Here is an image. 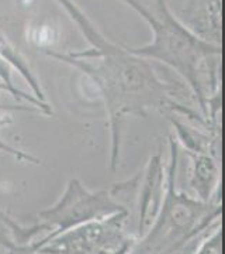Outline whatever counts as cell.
Segmentation results:
<instances>
[{
    "mask_svg": "<svg viewBox=\"0 0 225 254\" xmlns=\"http://www.w3.org/2000/svg\"><path fill=\"white\" fill-rule=\"evenodd\" d=\"M58 1L81 28L90 48L69 54L45 53L81 69L99 89L110 122V167L116 171L121 125L128 116H146V110L152 108H169L181 113L186 109L175 100L176 88L163 82L146 58L108 41L72 0Z\"/></svg>",
    "mask_w": 225,
    "mask_h": 254,
    "instance_id": "obj_1",
    "label": "cell"
},
{
    "mask_svg": "<svg viewBox=\"0 0 225 254\" xmlns=\"http://www.w3.org/2000/svg\"><path fill=\"white\" fill-rule=\"evenodd\" d=\"M144 18L152 30V41L145 47L128 48L131 54L166 64L189 83L203 119L216 130L220 109V60L223 48L180 23L166 4L155 0L146 6L139 0H123Z\"/></svg>",
    "mask_w": 225,
    "mask_h": 254,
    "instance_id": "obj_2",
    "label": "cell"
},
{
    "mask_svg": "<svg viewBox=\"0 0 225 254\" xmlns=\"http://www.w3.org/2000/svg\"><path fill=\"white\" fill-rule=\"evenodd\" d=\"M139 178L141 174L126 182H118L110 188L100 190H86L78 178H72L61 199L54 206L38 212L36 223L31 226L21 227L4 212H0V222L9 227L13 236V242L3 239L0 242L10 250L20 253H27L28 249L37 243L30 252L37 253L46 242L72 227L107 218L121 210H128L117 198L124 193L131 195Z\"/></svg>",
    "mask_w": 225,
    "mask_h": 254,
    "instance_id": "obj_3",
    "label": "cell"
},
{
    "mask_svg": "<svg viewBox=\"0 0 225 254\" xmlns=\"http://www.w3.org/2000/svg\"><path fill=\"white\" fill-rule=\"evenodd\" d=\"M171 161L168 165L165 195L158 215L148 233L135 242L130 253H175L203 232L216 219L221 218V199H193L176 190L179 145L175 137L169 138Z\"/></svg>",
    "mask_w": 225,
    "mask_h": 254,
    "instance_id": "obj_4",
    "label": "cell"
},
{
    "mask_svg": "<svg viewBox=\"0 0 225 254\" xmlns=\"http://www.w3.org/2000/svg\"><path fill=\"white\" fill-rule=\"evenodd\" d=\"M128 215V210H121L100 220L78 225L46 242L38 253H130L136 240L124 233Z\"/></svg>",
    "mask_w": 225,
    "mask_h": 254,
    "instance_id": "obj_5",
    "label": "cell"
},
{
    "mask_svg": "<svg viewBox=\"0 0 225 254\" xmlns=\"http://www.w3.org/2000/svg\"><path fill=\"white\" fill-rule=\"evenodd\" d=\"M163 167L162 151L152 155L146 168L144 188L141 190L139 198V222H138V237L145 235V229L152 225L158 215L159 206L162 203L165 195V184H163Z\"/></svg>",
    "mask_w": 225,
    "mask_h": 254,
    "instance_id": "obj_6",
    "label": "cell"
},
{
    "mask_svg": "<svg viewBox=\"0 0 225 254\" xmlns=\"http://www.w3.org/2000/svg\"><path fill=\"white\" fill-rule=\"evenodd\" d=\"M214 155V148L191 151L193 167L190 187L197 193L198 199L210 200L216 196L217 184L220 182V168Z\"/></svg>",
    "mask_w": 225,
    "mask_h": 254,
    "instance_id": "obj_7",
    "label": "cell"
},
{
    "mask_svg": "<svg viewBox=\"0 0 225 254\" xmlns=\"http://www.w3.org/2000/svg\"><path fill=\"white\" fill-rule=\"evenodd\" d=\"M0 57L4 58L10 65H13L18 72L26 78L28 86L31 88V91L34 92L37 99L46 103L44 92L41 89V86H40L37 78L34 76V73L31 72V69H30V66L26 63V60L23 58V55H20V53L14 48V46L1 33H0Z\"/></svg>",
    "mask_w": 225,
    "mask_h": 254,
    "instance_id": "obj_8",
    "label": "cell"
},
{
    "mask_svg": "<svg viewBox=\"0 0 225 254\" xmlns=\"http://www.w3.org/2000/svg\"><path fill=\"white\" fill-rule=\"evenodd\" d=\"M221 242H223V237H221V226H218L217 227V232H213V235H210V236L200 245V249H198L196 253L221 254L223 253Z\"/></svg>",
    "mask_w": 225,
    "mask_h": 254,
    "instance_id": "obj_9",
    "label": "cell"
},
{
    "mask_svg": "<svg viewBox=\"0 0 225 254\" xmlns=\"http://www.w3.org/2000/svg\"><path fill=\"white\" fill-rule=\"evenodd\" d=\"M0 151H3V153H7V154H11L13 157H16L18 158L20 161H28V163H34V164H40V160H37L36 157H33V155H28L26 153H23V151H20L17 148H13L11 145L6 144L4 141H1L0 140Z\"/></svg>",
    "mask_w": 225,
    "mask_h": 254,
    "instance_id": "obj_10",
    "label": "cell"
},
{
    "mask_svg": "<svg viewBox=\"0 0 225 254\" xmlns=\"http://www.w3.org/2000/svg\"><path fill=\"white\" fill-rule=\"evenodd\" d=\"M1 91L9 92L10 95H13V91H11V89H10L9 86H7V85H4V83H3V82L0 81V92H1ZM13 96H14V95H13Z\"/></svg>",
    "mask_w": 225,
    "mask_h": 254,
    "instance_id": "obj_11",
    "label": "cell"
}]
</instances>
